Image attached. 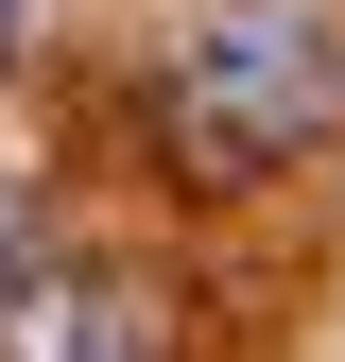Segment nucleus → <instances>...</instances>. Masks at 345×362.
I'll return each instance as SVG.
<instances>
[{"mask_svg":"<svg viewBox=\"0 0 345 362\" xmlns=\"http://www.w3.org/2000/svg\"><path fill=\"white\" fill-rule=\"evenodd\" d=\"M18 242H35V173L0 156V276H18Z\"/></svg>","mask_w":345,"mask_h":362,"instance_id":"7ed1b4c3","label":"nucleus"},{"mask_svg":"<svg viewBox=\"0 0 345 362\" xmlns=\"http://www.w3.org/2000/svg\"><path fill=\"white\" fill-rule=\"evenodd\" d=\"M172 139L207 173H293L311 139H345V35L328 18H207L172 52Z\"/></svg>","mask_w":345,"mask_h":362,"instance_id":"f257e3e1","label":"nucleus"},{"mask_svg":"<svg viewBox=\"0 0 345 362\" xmlns=\"http://www.w3.org/2000/svg\"><path fill=\"white\" fill-rule=\"evenodd\" d=\"M0 69H18V0H0Z\"/></svg>","mask_w":345,"mask_h":362,"instance_id":"20e7f679","label":"nucleus"},{"mask_svg":"<svg viewBox=\"0 0 345 362\" xmlns=\"http://www.w3.org/2000/svg\"><path fill=\"white\" fill-rule=\"evenodd\" d=\"M0 362H156V310L104 259H18L0 276Z\"/></svg>","mask_w":345,"mask_h":362,"instance_id":"f03ea898","label":"nucleus"}]
</instances>
